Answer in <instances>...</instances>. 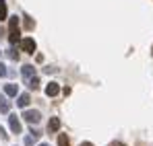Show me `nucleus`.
Returning <instances> with one entry per match:
<instances>
[{
	"mask_svg": "<svg viewBox=\"0 0 153 146\" xmlns=\"http://www.w3.org/2000/svg\"><path fill=\"white\" fill-rule=\"evenodd\" d=\"M4 19H6V2L0 0V21H4Z\"/></svg>",
	"mask_w": 153,
	"mask_h": 146,
	"instance_id": "obj_13",
	"label": "nucleus"
},
{
	"mask_svg": "<svg viewBox=\"0 0 153 146\" xmlns=\"http://www.w3.org/2000/svg\"><path fill=\"white\" fill-rule=\"evenodd\" d=\"M0 138H2V140H8V134L4 132V128H2V125H0Z\"/></svg>",
	"mask_w": 153,
	"mask_h": 146,
	"instance_id": "obj_16",
	"label": "nucleus"
},
{
	"mask_svg": "<svg viewBox=\"0 0 153 146\" xmlns=\"http://www.w3.org/2000/svg\"><path fill=\"white\" fill-rule=\"evenodd\" d=\"M0 76H6V66L4 64H0Z\"/></svg>",
	"mask_w": 153,
	"mask_h": 146,
	"instance_id": "obj_17",
	"label": "nucleus"
},
{
	"mask_svg": "<svg viewBox=\"0 0 153 146\" xmlns=\"http://www.w3.org/2000/svg\"><path fill=\"white\" fill-rule=\"evenodd\" d=\"M39 146H50V144H39Z\"/></svg>",
	"mask_w": 153,
	"mask_h": 146,
	"instance_id": "obj_21",
	"label": "nucleus"
},
{
	"mask_svg": "<svg viewBox=\"0 0 153 146\" xmlns=\"http://www.w3.org/2000/svg\"><path fill=\"white\" fill-rule=\"evenodd\" d=\"M8 123H10V130H13V134H21V122H19V117L17 115H10L8 117Z\"/></svg>",
	"mask_w": 153,
	"mask_h": 146,
	"instance_id": "obj_4",
	"label": "nucleus"
},
{
	"mask_svg": "<svg viewBox=\"0 0 153 146\" xmlns=\"http://www.w3.org/2000/svg\"><path fill=\"white\" fill-rule=\"evenodd\" d=\"M8 58H10V60H19V54L15 51V48H10V49H8Z\"/></svg>",
	"mask_w": 153,
	"mask_h": 146,
	"instance_id": "obj_14",
	"label": "nucleus"
},
{
	"mask_svg": "<svg viewBox=\"0 0 153 146\" xmlns=\"http://www.w3.org/2000/svg\"><path fill=\"white\" fill-rule=\"evenodd\" d=\"M19 39H21V29H19V17L15 15L8 19V41L10 45H15Z\"/></svg>",
	"mask_w": 153,
	"mask_h": 146,
	"instance_id": "obj_1",
	"label": "nucleus"
},
{
	"mask_svg": "<svg viewBox=\"0 0 153 146\" xmlns=\"http://www.w3.org/2000/svg\"><path fill=\"white\" fill-rule=\"evenodd\" d=\"M112 146H124V144H122V142H114Z\"/></svg>",
	"mask_w": 153,
	"mask_h": 146,
	"instance_id": "obj_20",
	"label": "nucleus"
},
{
	"mask_svg": "<svg viewBox=\"0 0 153 146\" xmlns=\"http://www.w3.org/2000/svg\"><path fill=\"white\" fill-rule=\"evenodd\" d=\"M29 101H31V97H29L27 93H23V95H19V101H17V105H19V107H27V105H29Z\"/></svg>",
	"mask_w": 153,
	"mask_h": 146,
	"instance_id": "obj_10",
	"label": "nucleus"
},
{
	"mask_svg": "<svg viewBox=\"0 0 153 146\" xmlns=\"http://www.w3.org/2000/svg\"><path fill=\"white\" fill-rule=\"evenodd\" d=\"M25 27H27V29H29V31H31V29L35 27V23H33V21H31L29 17H25Z\"/></svg>",
	"mask_w": 153,
	"mask_h": 146,
	"instance_id": "obj_15",
	"label": "nucleus"
},
{
	"mask_svg": "<svg viewBox=\"0 0 153 146\" xmlns=\"http://www.w3.org/2000/svg\"><path fill=\"white\" fill-rule=\"evenodd\" d=\"M23 76H25L27 80H29V78H33V76H35V68H33L31 64H27V66H23Z\"/></svg>",
	"mask_w": 153,
	"mask_h": 146,
	"instance_id": "obj_9",
	"label": "nucleus"
},
{
	"mask_svg": "<svg viewBox=\"0 0 153 146\" xmlns=\"http://www.w3.org/2000/svg\"><path fill=\"white\" fill-rule=\"evenodd\" d=\"M23 120L29 122V123H37L42 120V115H39V111H35V109H27V111H23Z\"/></svg>",
	"mask_w": 153,
	"mask_h": 146,
	"instance_id": "obj_2",
	"label": "nucleus"
},
{
	"mask_svg": "<svg viewBox=\"0 0 153 146\" xmlns=\"http://www.w3.org/2000/svg\"><path fill=\"white\" fill-rule=\"evenodd\" d=\"M81 146H93V144H91V142H83Z\"/></svg>",
	"mask_w": 153,
	"mask_h": 146,
	"instance_id": "obj_19",
	"label": "nucleus"
},
{
	"mask_svg": "<svg viewBox=\"0 0 153 146\" xmlns=\"http://www.w3.org/2000/svg\"><path fill=\"white\" fill-rule=\"evenodd\" d=\"M21 49H23V51H27V54H33V51H35V41H33L31 37L21 39Z\"/></svg>",
	"mask_w": 153,
	"mask_h": 146,
	"instance_id": "obj_3",
	"label": "nucleus"
},
{
	"mask_svg": "<svg viewBox=\"0 0 153 146\" xmlns=\"http://www.w3.org/2000/svg\"><path fill=\"white\" fill-rule=\"evenodd\" d=\"M60 93V87H58V82H50L48 87H46V95L48 97H56Z\"/></svg>",
	"mask_w": 153,
	"mask_h": 146,
	"instance_id": "obj_5",
	"label": "nucleus"
},
{
	"mask_svg": "<svg viewBox=\"0 0 153 146\" xmlns=\"http://www.w3.org/2000/svg\"><path fill=\"white\" fill-rule=\"evenodd\" d=\"M25 146H33V140H31V136H29V138H25Z\"/></svg>",
	"mask_w": 153,
	"mask_h": 146,
	"instance_id": "obj_18",
	"label": "nucleus"
},
{
	"mask_svg": "<svg viewBox=\"0 0 153 146\" xmlns=\"http://www.w3.org/2000/svg\"><path fill=\"white\" fill-rule=\"evenodd\" d=\"M8 109H10V103L6 95H0V113H8Z\"/></svg>",
	"mask_w": 153,
	"mask_h": 146,
	"instance_id": "obj_7",
	"label": "nucleus"
},
{
	"mask_svg": "<svg viewBox=\"0 0 153 146\" xmlns=\"http://www.w3.org/2000/svg\"><path fill=\"white\" fill-rule=\"evenodd\" d=\"M27 84H29V89L37 91V89H39V78H37V76H33V78H29V80H27Z\"/></svg>",
	"mask_w": 153,
	"mask_h": 146,
	"instance_id": "obj_11",
	"label": "nucleus"
},
{
	"mask_svg": "<svg viewBox=\"0 0 153 146\" xmlns=\"http://www.w3.org/2000/svg\"><path fill=\"white\" fill-rule=\"evenodd\" d=\"M17 93H19V84H6L4 87V95L6 97H17Z\"/></svg>",
	"mask_w": 153,
	"mask_h": 146,
	"instance_id": "obj_6",
	"label": "nucleus"
},
{
	"mask_svg": "<svg viewBox=\"0 0 153 146\" xmlns=\"http://www.w3.org/2000/svg\"><path fill=\"white\" fill-rule=\"evenodd\" d=\"M58 130H60V120H58V117H52L50 122H48V132L54 134V132H58Z\"/></svg>",
	"mask_w": 153,
	"mask_h": 146,
	"instance_id": "obj_8",
	"label": "nucleus"
},
{
	"mask_svg": "<svg viewBox=\"0 0 153 146\" xmlns=\"http://www.w3.org/2000/svg\"><path fill=\"white\" fill-rule=\"evenodd\" d=\"M58 146H71L68 138H66V134H60V136H58Z\"/></svg>",
	"mask_w": 153,
	"mask_h": 146,
	"instance_id": "obj_12",
	"label": "nucleus"
}]
</instances>
